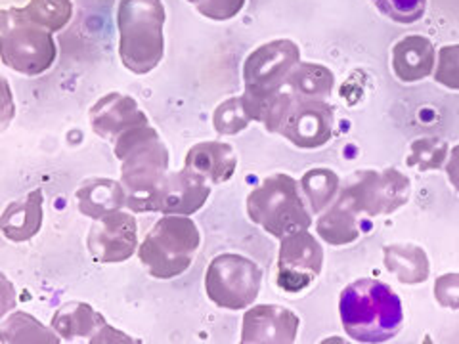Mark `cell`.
Here are the masks:
<instances>
[{"mask_svg": "<svg viewBox=\"0 0 459 344\" xmlns=\"http://www.w3.org/2000/svg\"><path fill=\"white\" fill-rule=\"evenodd\" d=\"M121 161V182L126 207L133 212H155L157 190L167 176L170 155L153 126L143 125L123 133L113 143Z\"/></svg>", "mask_w": 459, "mask_h": 344, "instance_id": "6da1fadb", "label": "cell"}, {"mask_svg": "<svg viewBox=\"0 0 459 344\" xmlns=\"http://www.w3.org/2000/svg\"><path fill=\"white\" fill-rule=\"evenodd\" d=\"M339 314L347 335L358 342L391 340L404 322L400 297L379 280H358L339 298Z\"/></svg>", "mask_w": 459, "mask_h": 344, "instance_id": "7a4b0ae2", "label": "cell"}, {"mask_svg": "<svg viewBox=\"0 0 459 344\" xmlns=\"http://www.w3.org/2000/svg\"><path fill=\"white\" fill-rule=\"evenodd\" d=\"M165 20L161 0H119V57L131 73L146 75L161 64Z\"/></svg>", "mask_w": 459, "mask_h": 344, "instance_id": "3957f363", "label": "cell"}, {"mask_svg": "<svg viewBox=\"0 0 459 344\" xmlns=\"http://www.w3.org/2000/svg\"><path fill=\"white\" fill-rule=\"evenodd\" d=\"M201 247L197 224L182 214H165L138 247V258L155 280H175L194 262Z\"/></svg>", "mask_w": 459, "mask_h": 344, "instance_id": "277c9868", "label": "cell"}, {"mask_svg": "<svg viewBox=\"0 0 459 344\" xmlns=\"http://www.w3.org/2000/svg\"><path fill=\"white\" fill-rule=\"evenodd\" d=\"M247 214L251 222L278 239L312 224L299 184L287 175H272L258 184L247 195Z\"/></svg>", "mask_w": 459, "mask_h": 344, "instance_id": "5b68a950", "label": "cell"}, {"mask_svg": "<svg viewBox=\"0 0 459 344\" xmlns=\"http://www.w3.org/2000/svg\"><path fill=\"white\" fill-rule=\"evenodd\" d=\"M0 56L4 65L27 77L48 71L57 48L48 29L22 16L20 8L0 12Z\"/></svg>", "mask_w": 459, "mask_h": 344, "instance_id": "8992f818", "label": "cell"}, {"mask_svg": "<svg viewBox=\"0 0 459 344\" xmlns=\"http://www.w3.org/2000/svg\"><path fill=\"white\" fill-rule=\"evenodd\" d=\"M263 285V270L251 258L224 253L214 256L205 271V291L214 306L224 310H246Z\"/></svg>", "mask_w": 459, "mask_h": 344, "instance_id": "52a82bcc", "label": "cell"}, {"mask_svg": "<svg viewBox=\"0 0 459 344\" xmlns=\"http://www.w3.org/2000/svg\"><path fill=\"white\" fill-rule=\"evenodd\" d=\"M410 194V178L393 167L358 170L339 190V197L347 201L358 214L368 217H389L408 203Z\"/></svg>", "mask_w": 459, "mask_h": 344, "instance_id": "ba28073f", "label": "cell"}, {"mask_svg": "<svg viewBox=\"0 0 459 344\" xmlns=\"http://www.w3.org/2000/svg\"><path fill=\"white\" fill-rule=\"evenodd\" d=\"M324 249L308 229L281 239L278 254V287L285 293H300L322 274Z\"/></svg>", "mask_w": 459, "mask_h": 344, "instance_id": "9c48e42d", "label": "cell"}, {"mask_svg": "<svg viewBox=\"0 0 459 344\" xmlns=\"http://www.w3.org/2000/svg\"><path fill=\"white\" fill-rule=\"evenodd\" d=\"M300 62V50L290 39H278L253 50L243 64V82L253 90L285 89L287 77Z\"/></svg>", "mask_w": 459, "mask_h": 344, "instance_id": "30bf717a", "label": "cell"}, {"mask_svg": "<svg viewBox=\"0 0 459 344\" xmlns=\"http://www.w3.org/2000/svg\"><path fill=\"white\" fill-rule=\"evenodd\" d=\"M86 249L96 262H125L138 251V224L134 214L111 212L92 224Z\"/></svg>", "mask_w": 459, "mask_h": 344, "instance_id": "8fae6325", "label": "cell"}, {"mask_svg": "<svg viewBox=\"0 0 459 344\" xmlns=\"http://www.w3.org/2000/svg\"><path fill=\"white\" fill-rule=\"evenodd\" d=\"M335 111L320 99H293L280 134L299 150L322 148L332 140Z\"/></svg>", "mask_w": 459, "mask_h": 344, "instance_id": "7c38bea8", "label": "cell"}, {"mask_svg": "<svg viewBox=\"0 0 459 344\" xmlns=\"http://www.w3.org/2000/svg\"><path fill=\"white\" fill-rule=\"evenodd\" d=\"M50 325L57 337L69 342H136L134 339L108 325L104 315L86 303L64 305L60 310H56Z\"/></svg>", "mask_w": 459, "mask_h": 344, "instance_id": "4fadbf2b", "label": "cell"}, {"mask_svg": "<svg viewBox=\"0 0 459 344\" xmlns=\"http://www.w3.org/2000/svg\"><path fill=\"white\" fill-rule=\"evenodd\" d=\"M297 314L276 305L253 306L243 315V344H291L297 339Z\"/></svg>", "mask_w": 459, "mask_h": 344, "instance_id": "5bb4252c", "label": "cell"}, {"mask_svg": "<svg viewBox=\"0 0 459 344\" xmlns=\"http://www.w3.org/2000/svg\"><path fill=\"white\" fill-rule=\"evenodd\" d=\"M209 195V182L194 175L192 170L182 168L177 172H167L160 190H157L155 212L190 217L207 203Z\"/></svg>", "mask_w": 459, "mask_h": 344, "instance_id": "9a60e30c", "label": "cell"}, {"mask_svg": "<svg viewBox=\"0 0 459 344\" xmlns=\"http://www.w3.org/2000/svg\"><path fill=\"white\" fill-rule=\"evenodd\" d=\"M92 131L104 140H117L131 128L148 125V115L143 113L133 96L109 92L100 98L89 113Z\"/></svg>", "mask_w": 459, "mask_h": 344, "instance_id": "2e32d148", "label": "cell"}, {"mask_svg": "<svg viewBox=\"0 0 459 344\" xmlns=\"http://www.w3.org/2000/svg\"><path fill=\"white\" fill-rule=\"evenodd\" d=\"M238 157L226 142H201L186 153L184 168L207 180L209 184H224L234 176Z\"/></svg>", "mask_w": 459, "mask_h": 344, "instance_id": "e0dca14e", "label": "cell"}, {"mask_svg": "<svg viewBox=\"0 0 459 344\" xmlns=\"http://www.w3.org/2000/svg\"><path fill=\"white\" fill-rule=\"evenodd\" d=\"M435 47L423 35H408L393 48V71L402 82H418L435 71Z\"/></svg>", "mask_w": 459, "mask_h": 344, "instance_id": "ac0fdd59", "label": "cell"}, {"mask_svg": "<svg viewBox=\"0 0 459 344\" xmlns=\"http://www.w3.org/2000/svg\"><path fill=\"white\" fill-rule=\"evenodd\" d=\"M75 201L79 212L86 219L100 220L126 207V192L123 182L113 178H89L79 185Z\"/></svg>", "mask_w": 459, "mask_h": 344, "instance_id": "d6986e66", "label": "cell"}, {"mask_svg": "<svg viewBox=\"0 0 459 344\" xmlns=\"http://www.w3.org/2000/svg\"><path fill=\"white\" fill-rule=\"evenodd\" d=\"M42 192L33 190L23 199L13 201L3 212V236L13 243L33 239L42 228L45 212H42Z\"/></svg>", "mask_w": 459, "mask_h": 344, "instance_id": "ffe728a7", "label": "cell"}, {"mask_svg": "<svg viewBox=\"0 0 459 344\" xmlns=\"http://www.w3.org/2000/svg\"><path fill=\"white\" fill-rule=\"evenodd\" d=\"M251 121L263 123L268 133H280L293 106V94L287 89L280 90H253L246 89L241 94Z\"/></svg>", "mask_w": 459, "mask_h": 344, "instance_id": "44dd1931", "label": "cell"}, {"mask_svg": "<svg viewBox=\"0 0 459 344\" xmlns=\"http://www.w3.org/2000/svg\"><path fill=\"white\" fill-rule=\"evenodd\" d=\"M385 268L406 285H418L429 280L430 262L427 253L411 243H393L383 249Z\"/></svg>", "mask_w": 459, "mask_h": 344, "instance_id": "7402d4cb", "label": "cell"}, {"mask_svg": "<svg viewBox=\"0 0 459 344\" xmlns=\"http://www.w3.org/2000/svg\"><path fill=\"white\" fill-rule=\"evenodd\" d=\"M316 232L327 243V245H349V243L360 237V224H358V212L337 195L335 203L320 214L316 222Z\"/></svg>", "mask_w": 459, "mask_h": 344, "instance_id": "603a6c76", "label": "cell"}, {"mask_svg": "<svg viewBox=\"0 0 459 344\" xmlns=\"http://www.w3.org/2000/svg\"><path fill=\"white\" fill-rule=\"evenodd\" d=\"M333 86V71L322 64L310 62H299L285 82V89L295 99H320V102H325Z\"/></svg>", "mask_w": 459, "mask_h": 344, "instance_id": "cb8c5ba5", "label": "cell"}, {"mask_svg": "<svg viewBox=\"0 0 459 344\" xmlns=\"http://www.w3.org/2000/svg\"><path fill=\"white\" fill-rule=\"evenodd\" d=\"M300 188L308 199L312 212L320 214L337 199L341 180L332 168H310L300 180Z\"/></svg>", "mask_w": 459, "mask_h": 344, "instance_id": "d4e9b609", "label": "cell"}, {"mask_svg": "<svg viewBox=\"0 0 459 344\" xmlns=\"http://www.w3.org/2000/svg\"><path fill=\"white\" fill-rule=\"evenodd\" d=\"M20 12L27 20L48 29L50 33H56L64 29L74 16V4H71V0H29V4L20 8Z\"/></svg>", "mask_w": 459, "mask_h": 344, "instance_id": "484cf974", "label": "cell"}, {"mask_svg": "<svg viewBox=\"0 0 459 344\" xmlns=\"http://www.w3.org/2000/svg\"><path fill=\"white\" fill-rule=\"evenodd\" d=\"M0 340L8 342H60L47 327H42L37 318L25 312L12 314L0 327Z\"/></svg>", "mask_w": 459, "mask_h": 344, "instance_id": "4316f807", "label": "cell"}, {"mask_svg": "<svg viewBox=\"0 0 459 344\" xmlns=\"http://www.w3.org/2000/svg\"><path fill=\"white\" fill-rule=\"evenodd\" d=\"M450 155L448 142L442 138H420L410 146V155L406 159L408 167H415L421 172L440 170L446 165Z\"/></svg>", "mask_w": 459, "mask_h": 344, "instance_id": "83f0119b", "label": "cell"}, {"mask_svg": "<svg viewBox=\"0 0 459 344\" xmlns=\"http://www.w3.org/2000/svg\"><path fill=\"white\" fill-rule=\"evenodd\" d=\"M251 117L243 108L241 96L224 99V102L212 113V126L214 131L222 136H234L251 125Z\"/></svg>", "mask_w": 459, "mask_h": 344, "instance_id": "f1b7e54d", "label": "cell"}, {"mask_svg": "<svg viewBox=\"0 0 459 344\" xmlns=\"http://www.w3.org/2000/svg\"><path fill=\"white\" fill-rule=\"evenodd\" d=\"M371 3L383 16L402 25L420 22L427 10V0H371Z\"/></svg>", "mask_w": 459, "mask_h": 344, "instance_id": "f546056e", "label": "cell"}, {"mask_svg": "<svg viewBox=\"0 0 459 344\" xmlns=\"http://www.w3.org/2000/svg\"><path fill=\"white\" fill-rule=\"evenodd\" d=\"M435 81L446 89L459 90V45L442 47L438 52Z\"/></svg>", "mask_w": 459, "mask_h": 344, "instance_id": "4dcf8cb0", "label": "cell"}, {"mask_svg": "<svg viewBox=\"0 0 459 344\" xmlns=\"http://www.w3.org/2000/svg\"><path fill=\"white\" fill-rule=\"evenodd\" d=\"M188 3L201 16L214 22L232 20L246 6V0H188Z\"/></svg>", "mask_w": 459, "mask_h": 344, "instance_id": "1f68e13d", "label": "cell"}, {"mask_svg": "<svg viewBox=\"0 0 459 344\" xmlns=\"http://www.w3.org/2000/svg\"><path fill=\"white\" fill-rule=\"evenodd\" d=\"M435 297L444 308L459 310V274H444L435 281Z\"/></svg>", "mask_w": 459, "mask_h": 344, "instance_id": "d6a6232c", "label": "cell"}, {"mask_svg": "<svg viewBox=\"0 0 459 344\" xmlns=\"http://www.w3.org/2000/svg\"><path fill=\"white\" fill-rule=\"evenodd\" d=\"M444 168H446V175H448V178H450V184L459 192V146H455V148L450 151L448 163L444 165Z\"/></svg>", "mask_w": 459, "mask_h": 344, "instance_id": "836d02e7", "label": "cell"}]
</instances>
